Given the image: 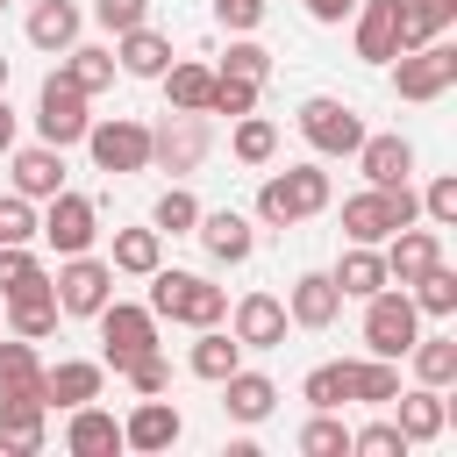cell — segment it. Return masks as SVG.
<instances>
[{"mask_svg":"<svg viewBox=\"0 0 457 457\" xmlns=\"http://www.w3.org/2000/svg\"><path fill=\"white\" fill-rule=\"evenodd\" d=\"M86 157L93 171H150V129L136 114H107L86 129Z\"/></svg>","mask_w":457,"mask_h":457,"instance_id":"obj_11","label":"cell"},{"mask_svg":"<svg viewBox=\"0 0 457 457\" xmlns=\"http://www.w3.org/2000/svg\"><path fill=\"white\" fill-rule=\"evenodd\" d=\"M328 278L343 286V300H371L378 286H393V278H386V257H378V243H350V250H343V264H336Z\"/></svg>","mask_w":457,"mask_h":457,"instance_id":"obj_31","label":"cell"},{"mask_svg":"<svg viewBox=\"0 0 457 457\" xmlns=\"http://www.w3.org/2000/svg\"><path fill=\"white\" fill-rule=\"evenodd\" d=\"M157 86H164V100L179 107V114H207V93H214V64H164L157 71Z\"/></svg>","mask_w":457,"mask_h":457,"instance_id":"obj_32","label":"cell"},{"mask_svg":"<svg viewBox=\"0 0 457 457\" xmlns=\"http://www.w3.org/2000/svg\"><path fill=\"white\" fill-rule=\"evenodd\" d=\"M107 264H114L121 278H150V271L164 264V236H157V228H114Z\"/></svg>","mask_w":457,"mask_h":457,"instance_id":"obj_30","label":"cell"},{"mask_svg":"<svg viewBox=\"0 0 457 457\" xmlns=\"http://www.w3.org/2000/svg\"><path fill=\"white\" fill-rule=\"evenodd\" d=\"M278 407V386L264 378V371H250V364H236L228 378H221V414L228 421H243V428H257L264 414Z\"/></svg>","mask_w":457,"mask_h":457,"instance_id":"obj_24","label":"cell"},{"mask_svg":"<svg viewBox=\"0 0 457 457\" xmlns=\"http://www.w3.org/2000/svg\"><path fill=\"white\" fill-rule=\"evenodd\" d=\"M336 314H343V286L328 271H300L286 286V321L293 328H336Z\"/></svg>","mask_w":457,"mask_h":457,"instance_id":"obj_16","label":"cell"},{"mask_svg":"<svg viewBox=\"0 0 457 457\" xmlns=\"http://www.w3.org/2000/svg\"><path fill=\"white\" fill-rule=\"evenodd\" d=\"M228 150H236V164H271V157H278V121H264L257 107H250V114H236Z\"/></svg>","mask_w":457,"mask_h":457,"instance_id":"obj_37","label":"cell"},{"mask_svg":"<svg viewBox=\"0 0 457 457\" xmlns=\"http://www.w3.org/2000/svg\"><path fill=\"white\" fill-rule=\"evenodd\" d=\"M21 29H29V43H36V50H50V57H64V50L79 43V29H86V14H79L71 0H36Z\"/></svg>","mask_w":457,"mask_h":457,"instance_id":"obj_28","label":"cell"},{"mask_svg":"<svg viewBox=\"0 0 457 457\" xmlns=\"http://www.w3.org/2000/svg\"><path fill=\"white\" fill-rule=\"evenodd\" d=\"M43 421H50V400L43 393H0V450L36 457L43 450Z\"/></svg>","mask_w":457,"mask_h":457,"instance_id":"obj_19","label":"cell"},{"mask_svg":"<svg viewBox=\"0 0 457 457\" xmlns=\"http://www.w3.org/2000/svg\"><path fill=\"white\" fill-rule=\"evenodd\" d=\"M0 243H36V200H21L14 186L0 193Z\"/></svg>","mask_w":457,"mask_h":457,"instance_id":"obj_45","label":"cell"},{"mask_svg":"<svg viewBox=\"0 0 457 457\" xmlns=\"http://www.w3.org/2000/svg\"><path fill=\"white\" fill-rule=\"evenodd\" d=\"M414 336H421V307L407 300V286H378L364 300V350L371 357H407Z\"/></svg>","mask_w":457,"mask_h":457,"instance_id":"obj_5","label":"cell"},{"mask_svg":"<svg viewBox=\"0 0 457 457\" xmlns=\"http://www.w3.org/2000/svg\"><path fill=\"white\" fill-rule=\"evenodd\" d=\"M414 443L393 428V421H364V428H350V457H407Z\"/></svg>","mask_w":457,"mask_h":457,"instance_id":"obj_42","label":"cell"},{"mask_svg":"<svg viewBox=\"0 0 457 457\" xmlns=\"http://www.w3.org/2000/svg\"><path fill=\"white\" fill-rule=\"evenodd\" d=\"M193 236H200V250H207L214 264H250V250H257V228H250V214H236V207H200Z\"/></svg>","mask_w":457,"mask_h":457,"instance_id":"obj_14","label":"cell"},{"mask_svg":"<svg viewBox=\"0 0 457 457\" xmlns=\"http://www.w3.org/2000/svg\"><path fill=\"white\" fill-rule=\"evenodd\" d=\"M50 293H57V314H79V321H93V314L114 300V264H107V257H93V250H79V257H57V278H50Z\"/></svg>","mask_w":457,"mask_h":457,"instance_id":"obj_4","label":"cell"},{"mask_svg":"<svg viewBox=\"0 0 457 457\" xmlns=\"http://www.w3.org/2000/svg\"><path fill=\"white\" fill-rule=\"evenodd\" d=\"M164 64H171V36H157L150 21H136V29L114 36V71L121 79H157Z\"/></svg>","mask_w":457,"mask_h":457,"instance_id":"obj_25","label":"cell"},{"mask_svg":"<svg viewBox=\"0 0 457 457\" xmlns=\"http://www.w3.org/2000/svg\"><path fill=\"white\" fill-rule=\"evenodd\" d=\"M64 79L93 100V93H107L114 86V50H100V43H71L64 50Z\"/></svg>","mask_w":457,"mask_h":457,"instance_id":"obj_35","label":"cell"},{"mask_svg":"<svg viewBox=\"0 0 457 457\" xmlns=\"http://www.w3.org/2000/svg\"><path fill=\"white\" fill-rule=\"evenodd\" d=\"M7 171H14V193L36 200V207H43L50 193H64V150H57V143H29V150L14 143V150H7Z\"/></svg>","mask_w":457,"mask_h":457,"instance_id":"obj_15","label":"cell"},{"mask_svg":"<svg viewBox=\"0 0 457 457\" xmlns=\"http://www.w3.org/2000/svg\"><path fill=\"white\" fill-rule=\"evenodd\" d=\"M328 200H336V186H328L321 157H314V164H286V171H271V179L257 186V221H264V228H300V221H314Z\"/></svg>","mask_w":457,"mask_h":457,"instance_id":"obj_1","label":"cell"},{"mask_svg":"<svg viewBox=\"0 0 457 457\" xmlns=\"http://www.w3.org/2000/svg\"><path fill=\"white\" fill-rule=\"evenodd\" d=\"M93 21H100L107 36H121V29L150 21V0H93Z\"/></svg>","mask_w":457,"mask_h":457,"instance_id":"obj_48","label":"cell"},{"mask_svg":"<svg viewBox=\"0 0 457 457\" xmlns=\"http://www.w3.org/2000/svg\"><path fill=\"white\" fill-rule=\"evenodd\" d=\"M214 21H221L228 36H257V21H264V0H214Z\"/></svg>","mask_w":457,"mask_h":457,"instance_id":"obj_49","label":"cell"},{"mask_svg":"<svg viewBox=\"0 0 457 457\" xmlns=\"http://www.w3.org/2000/svg\"><path fill=\"white\" fill-rule=\"evenodd\" d=\"M450 86H457V50H450L443 36L421 43V50H400V57H393V93H400V100L421 107V100H443Z\"/></svg>","mask_w":457,"mask_h":457,"instance_id":"obj_7","label":"cell"},{"mask_svg":"<svg viewBox=\"0 0 457 457\" xmlns=\"http://www.w3.org/2000/svg\"><path fill=\"white\" fill-rule=\"evenodd\" d=\"M36 236L57 250V257H79V250H93V236H100V207L86 200V193H50L43 200V214H36Z\"/></svg>","mask_w":457,"mask_h":457,"instance_id":"obj_9","label":"cell"},{"mask_svg":"<svg viewBox=\"0 0 457 457\" xmlns=\"http://www.w3.org/2000/svg\"><path fill=\"white\" fill-rule=\"evenodd\" d=\"M14 150V107H7V93H0V157Z\"/></svg>","mask_w":457,"mask_h":457,"instance_id":"obj_51","label":"cell"},{"mask_svg":"<svg viewBox=\"0 0 457 457\" xmlns=\"http://www.w3.org/2000/svg\"><path fill=\"white\" fill-rule=\"evenodd\" d=\"M29 286H50L43 257H36L29 243H0V300H7V293H29Z\"/></svg>","mask_w":457,"mask_h":457,"instance_id":"obj_40","label":"cell"},{"mask_svg":"<svg viewBox=\"0 0 457 457\" xmlns=\"http://www.w3.org/2000/svg\"><path fill=\"white\" fill-rule=\"evenodd\" d=\"M214 71H228V79H250V86H264V79H271V50H264L257 36H236V43H228V57H221Z\"/></svg>","mask_w":457,"mask_h":457,"instance_id":"obj_41","label":"cell"},{"mask_svg":"<svg viewBox=\"0 0 457 457\" xmlns=\"http://www.w3.org/2000/svg\"><path fill=\"white\" fill-rule=\"evenodd\" d=\"M207 114H164L157 129H150V171H171V179H186V171H200L207 164Z\"/></svg>","mask_w":457,"mask_h":457,"instance_id":"obj_8","label":"cell"},{"mask_svg":"<svg viewBox=\"0 0 457 457\" xmlns=\"http://www.w3.org/2000/svg\"><path fill=\"white\" fill-rule=\"evenodd\" d=\"M86 129H93V114H86V93L64 79V64L36 86V136L43 143H57V150H71V143H86Z\"/></svg>","mask_w":457,"mask_h":457,"instance_id":"obj_6","label":"cell"},{"mask_svg":"<svg viewBox=\"0 0 457 457\" xmlns=\"http://www.w3.org/2000/svg\"><path fill=\"white\" fill-rule=\"evenodd\" d=\"M236 364H243V343H236V336H228L221 321H214V328H193V350H186V371H193V378L221 386V378H228Z\"/></svg>","mask_w":457,"mask_h":457,"instance_id":"obj_29","label":"cell"},{"mask_svg":"<svg viewBox=\"0 0 457 457\" xmlns=\"http://www.w3.org/2000/svg\"><path fill=\"white\" fill-rule=\"evenodd\" d=\"M421 214H428V228H457V171H436L421 186Z\"/></svg>","mask_w":457,"mask_h":457,"instance_id":"obj_44","label":"cell"},{"mask_svg":"<svg viewBox=\"0 0 457 457\" xmlns=\"http://www.w3.org/2000/svg\"><path fill=\"white\" fill-rule=\"evenodd\" d=\"M407 357H414V386H457V336H414L407 343Z\"/></svg>","mask_w":457,"mask_h":457,"instance_id":"obj_33","label":"cell"},{"mask_svg":"<svg viewBox=\"0 0 457 457\" xmlns=\"http://www.w3.org/2000/svg\"><path fill=\"white\" fill-rule=\"evenodd\" d=\"M0 393H43V357L29 336H7L0 328Z\"/></svg>","mask_w":457,"mask_h":457,"instance_id":"obj_34","label":"cell"},{"mask_svg":"<svg viewBox=\"0 0 457 457\" xmlns=\"http://www.w3.org/2000/svg\"><path fill=\"white\" fill-rule=\"evenodd\" d=\"M343 393L357 400V407H393V393H400V357H343Z\"/></svg>","mask_w":457,"mask_h":457,"instance_id":"obj_23","label":"cell"},{"mask_svg":"<svg viewBox=\"0 0 457 457\" xmlns=\"http://www.w3.org/2000/svg\"><path fill=\"white\" fill-rule=\"evenodd\" d=\"M64 450H71V457H114V450H121V421L86 400V407H71V421H64Z\"/></svg>","mask_w":457,"mask_h":457,"instance_id":"obj_27","label":"cell"},{"mask_svg":"<svg viewBox=\"0 0 457 457\" xmlns=\"http://www.w3.org/2000/svg\"><path fill=\"white\" fill-rule=\"evenodd\" d=\"M286 300L278 293H243L236 307H228V336L243 343V350H278L286 343Z\"/></svg>","mask_w":457,"mask_h":457,"instance_id":"obj_13","label":"cell"},{"mask_svg":"<svg viewBox=\"0 0 457 457\" xmlns=\"http://www.w3.org/2000/svg\"><path fill=\"white\" fill-rule=\"evenodd\" d=\"M93 321H100V364H107V371H121L129 357L157 350V314L136 307V300H107Z\"/></svg>","mask_w":457,"mask_h":457,"instance_id":"obj_10","label":"cell"},{"mask_svg":"<svg viewBox=\"0 0 457 457\" xmlns=\"http://www.w3.org/2000/svg\"><path fill=\"white\" fill-rule=\"evenodd\" d=\"M121 378H129L136 393H171V364H164V350H143V357H129V364H121Z\"/></svg>","mask_w":457,"mask_h":457,"instance_id":"obj_46","label":"cell"},{"mask_svg":"<svg viewBox=\"0 0 457 457\" xmlns=\"http://www.w3.org/2000/svg\"><path fill=\"white\" fill-rule=\"evenodd\" d=\"M7 7H14V0H0V14H7Z\"/></svg>","mask_w":457,"mask_h":457,"instance_id":"obj_53","label":"cell"},{"mask_svg":"<svg viewBox=\"0 0 457 457\" xmlns=\"http://www.w3.org/2000/svg\"><path fill=\"white\" fill-rule=\"evenodd\" d=\"M0 321H7V336H29V343H43V336H57V293L50 286H29V293H7L0 300Z\"/></svg>","mask_w":457,"mask_h":457,"instance_id":"obj_26","label":"cell"},{"mask_svg":"<svg viewBox=\"0 0 457 457\" xmlns=\"http://www.w3.org/2000/svg\"><path fill=\"white\" fill-rule=\"evenodd\" d=\"M350 157H357L364 186H400V179L414 171V143H407L400 129H386V136H371V129H364V143H357Z\"/></svg>","mask_w":457,"mask_h":457,"instance_id":"obj_20","label":"cell"},{"mask_svg":"<svg viewBox=\"0 0 457 457\" xmlns=\"http://www.w3.org/2000/svg\"><path fill=\"white\" fill-rule=\"evenodd\" d=\"M300 143L314 150V157H350L357 143H364V114L350 107V100H336V93H314V100H300Z\"/></svg>","mask_w":457,"mask_h":457,"instance_id":"obj_3","label":"cell"},{"mask_svg":"<svg viewBox=\"0 0 457 457\" xmlns=\"http://www.w3.org/2000/svg\"><path fill=\"white\" fill-rule=\"evenodd\" d=\"M300 457H350V428H343L336 407H314L300 421Z\"/></svg>","mask_w":457,"mask_h":457,"instance_id":"obj_38","label":"cell"},{"mask_svg":"<svg viewBox=\"0 0 457 457\" xmlns=\"http://www.w3.org/2000/svg\"><path fill=\"white\" fill-rule=\"evenodd\" d=\"M378 257H386V278H393V286H414V278H421V271L443 257V236L407 221V228H393V236L378 243Z\"/></svg>","mask_w":457,"mask_h":457,"instance_id":"obj_18","label":"cell"},{"mask_svg":"<svg viewBox=\"0 0 457 457\" xmlns=\"http://www.w3.org/2000/svg\"><path fill=\"white\" fill-rule=\"evenodd\" d=\"M307 14H314L321 29H336V21H350V14H357V0H307Z\"/></svg>","mask_w":457,"mask_h":457,"instance_id":"obj_50","label":"cell"},{"mask_svg":"<svg viewBox=\"0 0 457 457\" xmlns=\"http://www.w3.org/2000/svg\"><path fill=\"white\" fill-rule=\"evenodd\" d=\"M393 428L407 436V443H436L443 428H450V400H443V386H407V393H393Z\"/></svg>","mask_w":457,"mask_h":457,"instance_id":"obj_21","label":"cell"},{"mask_svg":"<svg viewBox=\"0 0 457 457\" xmlns=\"http://www.w3.org/2000/svg\"><path fill=\"white\" fill-rule=\"evenodd\" d=\"M100 386H107V364L100 357H57V364H43V400L50 407H86V400H100Z\"/></svg>","mask_w":457,"mask_h":457,"instance_id":"obj_17","label":"cell"},{"mask_svg":"<svg viewBox=\"0 0 457 457\" xmlns=\"http://www.w3.org/2000/svg\"><path fill=\"white\" fill-rule=\"evenodd\" d=\"M157 321H186V328H214L228 321V286L200 278V271H150V300H143Z\"/></svg>","mask_w":457,"mask_h":457,"instance_id":"obj_2","label":"cell"},{"mask_svg":"<svg viewBox=\"0 0 457 457\" xmlns=\"http://www.w3.org/2000/svg\"><path fill=\"white\" fill-rule=\"evenodd\" d=\"M257 93H264V86H250V79H228V71H214L207 114H228V121H236V114H250V107H257Z\"/></svg>","mask_w":457,"mask_h":457,"instance_id":"obj_43","label":"cell"},{"mask_svg":"<svg viewBox=\"0 0 457 457\" xmlns=\"http://www.w3.org/2000/svg\"><path fill=\"white\" fill-rule=\"evenodd\" d=\"M357 57L364 64H393L400 57V0H357Z\"/></svg>","mask_w":457,"mask_h":457,"instance_id":"obj_22","label":"cell"},{"mask_svg":"<svg viewBox=\"0 0 457 457\" xmlns=\"http://www.w3.org/2000/svg\"><path fill=\"white\" fill-rule=\"evenodd\" d=\"M186 436V414L164 400V393H143L129 414H121V450H143V457H157V450H171Z\"/></svg>","mask_w":457,"mask_h":457,"instance_id":"obj_12","label":"cell"},{"mask_svg":"<svg viewBox=\"0 0 457 457\" xmlns=\"http://www.w3.org/2000/svg\"><path fill=\"white\" fill-rule=\"evenodd\" d=\"M0 93H7V57H0Z\"/></svg>","mask_w":457,"mask_h":457,"instance_id":"obj_52","label":"cell"},{"mask_svg":"<svg viewBox=\"0 0 457 457\" xmlns=\"http://www.w3.org/2000/svg\"><path fill=\"white\" fill-rule=\"evenodd\" d=\"M0 328H7V321H0Z\"/></svg>","mask_w":457,"mask_h":457,"instance_id":"obj_54","label":"cell"},{"mask_svg":"<svg viewBox=\"0 0 457 457\" xmlns=\"http://www.w3.org/2000/svg\"><path fill=\"white\" fill-rule=\"evenodd\" d=\"M300 400L307 407H343L350 393H343V364H314L307 378H300Z\"/></svg>","mask_w":457,"mask_h":457,"instance_id":"obj_47","label":"cell"},{"mask_svg":"<svg viewBox=\"0 0 457 457\" xmlns=\"http://www.w3.org/2000/svg\"><path fill=\"white\" fill-rule=\"evenodd\" d=\"M407 300H414V307H421L428 321H450V314H457V271H450V264L436 257V264H428V271H421V278L407 286Z\"/></svg>","mask_w":457,"mask_h":457,"instance_id":"obj_36","label":"cell"},{"mask_svg":"<svg viewBox=\"0 0 457 457\" xmlns=\"http://www.w3.org/2000/svg\"><path fill=\"white\" fill-rule=\"evenodd\" d=\"M193 221H200V200H193V186L171 179V186L157 193V207H150V228H157V236H193Z\"/></svg>","mask_w":457,"mask_h":457,"instance_id":"obj_39","label":"cell"}]
</instances>
